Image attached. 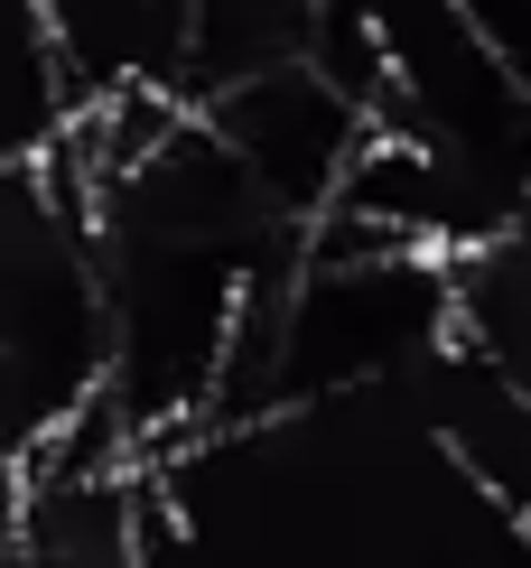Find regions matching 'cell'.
Masks as SVG:
<instances>
[{
	"mask_svg": "<svg viewBox=\"0 0 531 568\" xmlns=\"http://www.w3.org/2000/svg\"><path fill=\"white\" fill-rule=\"evenodd\" d=\"M0 354L47 400V429L84 392H103V373H112V307H103L93 205L47 159L0 178Z\"/></svg>",
	"mask_w": 531,
	"mask_h": 568,
	"instance_id": "obj_1",
	"label": "cell"
},
{
	"mask_svg": "<svg viewBox=\"0 0 531 568\" xmlns=\"http://www.w3.org/2000/svg\"><path fill=\"white\" fill-rule=\"evenodd\" d=\"M197 112L224 131V150L252 169V186L289 224H318L335 205V186H345V169H354V150L373 140V103L345 93L318 57L280 65V75H252V84L214 93Z\"/></svg>",
	"mask_w": 531,
	"mask_h": 568,
	"instance_id": "obj_2",
	"label": "cell"
},
{
	"mask_svg": "<svg viewBox=\"0 0 531 568\" xmlns=\"http://www.w3.org/2000/svg\"><path fill=\"white\" fill-rule=\"evenodd\" d=\"M327 0H187V65L178 93L187 103H214V93L280 75V65L318 57Z\"/></svg>",
	"mask_w": 531,
	"mask_h": 568,
	"instance_id": "obj_3",
	"label": "cell"
},
{
	"mask_svg": "<svg viewBox=\"0 0 531 568\" xmlns=\"http://www.w3.org/2000/svg\"><path fill=\"white\" fill-rule=\"evenodd\" d=\"M76 112H84V93H76V65H66L47 0H0V178L38 169L76 131Z\"/></svg>",
	"mask_w": 531,
	"mask_h": 568,
	"instance_id": "obj_4",
	"label": "cell"
}]
</instances>
